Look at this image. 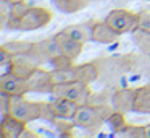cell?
<instances>
[{
	"instance_id": "cell-5",
	"label": "cell",
	"mask_w": 150,
	"mask_h": 138,
	"mask_svg": "<svg viewBox=\"0 0 150 138\" xmlns=\"http://www.w3.org/2000/svg\"><path fill=\"white\" fill-rule=\"evenodd\" d=\"M105 21L120 36H123V34H129L137 29V26H139V15L131 10H126V8H115V10H111L107 15Z\"/></svg>"
},
{
	"instance_id": "cell-28",
	"label": "cell",
	"mask_w": 150,
	"mask_h": 138,
	"mask_svg": "<svg viewBox=\"0 0 150 138\" xmlns=\"http://www.w3.org/2000/svg\"><path fill=\"white\" fill-rule=\"evenodd\" d=\"M145 135H147V138H150V124L145 125Z\"/></svg>"
},
{
	"instance_id": "cell-14",
	"label": "cell",
	"mask_w": 150,
	"mask_h": 138,
	"mask_svg": "<svg viewBox=\"0 0 150 138\" xmlns=\"http://www.w3.org/2000/svg\"><path fill=\"white\" fill-rule=\"evenodd\" d=\"M50 106H52L55 119H73L79 107V104L69 101V99L60 98V96H55V99L50 101Z\"/></svg>"
},
{
	"instance_id": "cell-11",
	"label": "cell",
	"mask_w": 150,
	"mask_h": 138,
	"mask_svg": "<svg viewBox=\"0 0 150 138\" xmlns=\"http://www.w3.org/2000/svg\"><path fill=\"white\" fill-rule=\"evenodd\" d=\"M28 128V124L11 114L2 115L0 124V137L2 138H21L23 132Z\"/></svg>"
},
{
	"instance_id": "cell-18",
	"label": "cell",
	"mask_w": 150,
	"mask_h": 138,
	"mask_svg": "<svg viewBox=\"0 0 150 138\" xmlns=\"http://www.w3.org/2000/svg\"><path fill=\"white\" fill-rule=\"evenodd\" d=\"M92 0H53V4L63 13H76V12L86 8Z\"/></svg>"
},
{
	"instance_id": "cell-21",
	"label": "cell",
	"mask_w": 150,
	"mask_h": 138,
	"mask_svg": "<svg viewBox=\"0 0 150 138\" xmlns=\"http://www.w3.org/2000/svg\"><path fill=\"white\" fill-rule=\"evenodd\" d=\"M28 7H29V5H28L26 2H21V4H15L13 12H11L10 18H8L5 29H16V28H18V21H20V18H21V17H23V13L26 12V8H28Z\"/></svg>"
},
{
	"instance_id": "cell-19",
	"label": "cell",
	"mask_w": 150,
	"mask_h": 138,
	"mask_svg": "<svg viewBox=\"0 0 150 138\" xmlns=\"http://www.w3.org/2000/svg\"><path fill=\"white\" fill-rule=\"evenodd\" d=\"M34 42L33 41H20V39H15L10 41V42H5L0 46V49L10 52L11 55H16V54H24V52H31Z\"/></svg>"
},
{
	"instance_id": "cell-25",
	"label": "cell",
	"mask_w": 150,
	"mask_h": 138,
	"mask_svg": "<svg viewBox=\"0 0 150 138\" xmlns=\"http://www.w3.org/2000/svg\"><path fill=\"white\" fill-rule=\"evenodd\" d=\"M137 15H139V26L137 28L150 33V12L149 10H140Z\"/></svg>"
},
{
	"instance_id": "cell-10",
	"label": "cell",
	"mask_w": 150,
	"mask_h": 138,
	"mask_svg": "<svg viewBox=\"0 0 150 138\" xmlns=\"http://www.w3.org/2000/svg\"><path fill=\"white\" fill-rule=\"evenodd\" d=\"M136 89L137 88H121L116 89L111 96V106L115 111H120L123 114L134 112V101H136Z\"/></svg>"
},
{
	"instance_id": "cell-12",
	"label": "cell",
	"mask_w": 150,
	"mask_h": 138,
	"mask_svg": "<svg viewBox=\"0 0 150 138\" xmlns=\"http://www.w3.org/2000/svg\"><path fill=\"white\" fill-rule=\"evenodd\" d=\"M55 39L58 41L60 47H62V52L65 54L66 57H69V59L76 60L82 54V46H84V44L79 42L78 39H74L73 36H69V34L65 33L63 29L55 34Z\"/></svg>"
},
{
	"instance_id": "cell-17",
	"label": "cell",
	"mask_w": 150,
	"mask_h": 138,
	"mask_svg": "<svg viewBox=\"0 0 150 138\" xmlns=\"http://www.w3.org/2000/svg\"><path fill=\"white\" fill-rule=\"evenodd\" d=\"M134 112H137V114H150V83L136 89Z\"/></svg>"
},
{
	"instance_id": "cell-27",
	"label": "cell",
	"mask_w": 150,
	"mask_h": 138,
	"mask_svg": "<svg viewBox=\"0 0 150 138\" xmlns=\"http://www.w3.org/2000/svg\"><path fill=\"white\" fill-rule=\"evenodd\" d=\"M26 137H29V138H37L39 135H37V133H33V132H29V128H26V130L23 132V135H21V138H26Z\"/></svg>"
},
{
	"instance_id": "cell-20",
	"label": "cell",
	"mask_w": 150,
	"mask_h": 138,
	"mask_svg": "<svg viewBox=\"0 0 150 138\" xmlns=\"http://www.w3.org/2000/svg\"><path fill=\"white\" fill-rule=\"evenodd\" d=\"M132 39L136 42V46L142 50L144 54H149L150 55V33L149 31H144L140 28H137L136 31H132Z\"/></svg>"
},
{
	"instance_id": "cell-8",
	"label": "cell",
	"mask_w": 150,
	"mask_h": 138,
	"mask_svg": "<svg viewBox=\"0 0 150 138\" xmlns=\"http://www.w3.org/2000/svg\"><path fill=\"white\" fill-rule=\"evenodd\" d=\"M0 91L7 93L10 96H26L29 91V81L28 78L15 75L8 70L7 73L0 76Z\"/></svg>"
},
{
	"instance_id": "cell-2",
	"label": "cell",
	"mask_w": 150,
	"mask_h": 138,
	"mask_svg": "<svg viewBox=\"0 0 150 138\" xmlns=\"http://www.w3.org/2000/svg\"><path fill=\"white\" fill-rule=\"evenodd\" d=\"M115 112V107L110 106L108 102L103 104H81L76 111L73 120L76 122V125L81 128H86L89 132H98L103 127L105 122H108L110 115Z\"/></svg>"
},
{
	"instance_id": "cell-23",
	"label": "cell",
	"mask_w": 150,
	"mask_h": 138,
	"mask_svg": "<svg viewBox=\"0 0 150 138\" xmlns=\"http://www.w3.org/2000/svg\"><path fill=\"white\" fill-rule=\"evenodd\" d=\"M116 137H129V138H147L145 135V125H127L124 130L115 133Z\"/></svg>"
},
{
	"instance_id": "cell-9",
	"label": "cell",
	"mask_w": 150,
	"mask_h": 138,
	"mask_svg": "<svg viewBox=\"0 0 150 138\" xmlns=\"http://www.w3.org/2000/svg\"><path fill=\"white\" fill-rule=\"evenodd\" d=\"M28 81H29L31 93H53V88L57 85L53 72L44 70L40 67L28 78Z\"/></svg>"
},
{
	"instance_id": "cell-15",
	"label": "cell",
	"mask_w": 150,
	"mask_h": 138,
	"mask_svg": "<svg viewBox=\"0 0 150 138\" xmlns=\"http://www.w3.org/2000/svg\"><path fill=\"white\" fill-rule=\"evenodd\" d=\"M97 20H91V21H84L79 24H69V26L63 28L65 33H68L69 36H73L74 39H78L79 42L86 44L87 41H92V29Z\"/></svg>"
},
{
	"instance_id": "cell-30",
	"label": "cell",
	"mask_w": 150,
	"mask_h": 138,
	"mask_svg": "<svg viewBox=\"0 0 150 138\" xmlns=\"http://www.w3.org/2000/svg\"><path fill=\"white\" fill-rule=\"evenodd\" d=\"M92 2H98V0H92Z\"/></svg>"
},
{
	"instance_id": "cell-1",
	"label": "cell",
	"mask_w": 150,
	"mask_h": 138,
	"mask_svg": "<svg viewBox=\"0 0 150 138\" xmlns=\"http://www.w3.org/2000/svg\"><path fill=\"white\" fill-rule=\"evenodd\" d=\"M10 114L21 119L26 124L39 120V119H45V120H50V122L55 120V115H53L50 102L29 101L24 96H11Z\"/></svg>"
},
{
	"instance_id": "cell-3",
	"label": "cell",
	"mask_w": 150,
	"mask_h": 138,
	"mask_svg": "<svg viewBox=\"0 0 150 138\" xmlns=\"http://www.w3.org/2000/svg\"><path fill=\"white\" fill-rule=\"evenodd\" d=\"M52 94L69 99V101H73V102L81 106V104H86V102L89 101V98H91V94H92V89H91V83L74 80V81L57 83Z\"/></svg>"
},
{
	"instance_id": "cell-7",
	"label": "cell",
	"mask_w": 150,
	"mask_h": 138,
	"mask_svg": "<svg viewBox=\"0 0 150 138\" xmlns=\"http://www.w3.org/2000/svg\"><path fill=\"white\" fill-rule=\"evenodd\" d=\"M39 60L29 52L24 54H16L11 57L10 63H8V70L15 75L21 76V78H29L37 68H39Z\"/></svg>"
},
{
	"instance_id": "cell-13",
	"label": "cell",
	"mask_w": 150,
	"mask_h": 138,
	"mask_svg": "<svg viewBox=\"0 0 150 138\" xmlns=\"http://www.w3.org/2000/svg\"><path fill=\"white\" fill-rule=\"evenodd\" d=\"M120 39V34L107 23V21H95L94 24V29H92V41L94 42H98V44H113Z\"/></svg>"
},
{
	"instance_id": "cell-4",
	"label": "cell",
	"mask_w": 150,
	"mask_h": 138,
	"mask_svg": "<svg viewBox=\"0 0 150 138\" xmlns=\"http://www.w3.org/2000/svg\"><path fill=\"white\" fill-rule=\"evenodd\" d=\"M53 20V13L47 7H28L18 21V31H36L45 28Z\"/></svg>"
},
{
	"instance_id": "cell-29",
	"label": "cell",
	"mask_w": 150,
	"mask_h": 138,
	"mask_svg": "<svg viewBox=\"0 0 150 138\" xmlns=\"http://www.w3.org/2000/svg\"><path fill=\"white\" fill-rule=\"evenodd\" d=\"M10 2H13V4H21V2H26V0H10Z\"/></svg>"
},
{
	"instance_id": "cell-6",
	"label": "cell",
	"mask_w": 150,
	"mask_h": 138,
	"mask_svg": "<svg viewBox=\"0 0 150 138\" xmlns=\"http://www.w3.org/2000/svg\"><path fill=\"white\" fill-rule=\"evenodd\" d=\"M29 54H33L39 60L40 65H44V63H52L63 52H62V47H60L58 41L53 36V37H47V39H42V41H36Z\"/></svg>"
},
{
	"instance_id": "cell-24",
	"label": "cell",
	"mask_w": 150,
	"mask_h": 138,
	"mask_svg": "<svg viewBox=\"0 0 150 138\" xmlns=\"http://www.w3.org/2000/svg\"><path fill=\"white\" fill-rule=\"evenodd\" d=\"M15 4L10 0H0V26L5 28L7 26V21L10 18L11 12H13Z\"/></svg>"
},
{
	"instance_id": "cell-26",
	"label": "cell",
	"mask_w": 150,
	"mask_h": 138,
	"mask_svg": "<svg viewBox=\"0 0 150 138\" xmlns=\"http://www.w3.org/2000/svg\"><path fill=\"white\" fill-rule=\"evenodd\" d=\"M10 104H11V96L0 91V111H2V115L10 114Z\"/></svg>"
},
{
	"instance_id": "cell-16",
	"label": "cell",
	"mask_w": 150,
	"mask_h": 138,
	"mask_svg": "<svg viewBox=\"0 0 150 138\" xmlns=\"http://www.w3.org/2000/svg\"><path fill=\"white\" fill-rule=\"evenodd\" d=\"M100 76V70L97 67V62H86V63H74V78L79 81L92 83Z\"/></svg>"
},
{
	"instance_id": "cell-22",
	"label": "cell",
	"mask_w": 150,
	"mask_h": 138,
	"mask_svg": "<svg viewBox=\"0 0 150 138\" xmlns=\"http://www.w3.org/2000/svg\"><path fill=\"white\" fill-rule=\"evenodd\" d=\"M108 125L115 130V133H118V132L124 130V128L129 125V122H127V119H126V114H123V112H120V111H115L113 114L110 115V119H108Z\"/></svg>"
}]
</instances>
